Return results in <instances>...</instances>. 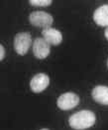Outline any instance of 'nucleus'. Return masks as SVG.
Masks as SVG:
<instances>
[{
	"label": "nucleus",
	"instance_id": "1",
	"mask_svg": "<svg viewBox=\"0 0 108 130\" xmlns=\"http://www.w3.org/2000/svg\"><path fill=\"white\" fill-rule=\"evenodd\" d=\"M96 120L95 114L90 110H80L73 114L68 119V124L76 130H84L94 125Z\"/></svg>",
	"mask_w": 108,
	"mask_h": 130
},
{
	"label": "nucleus",
	"instance_id": "2",
	"mask_svg": "<svg viewBox=\"0 0 108 130\" xmlns=\"http://www.w3.org/2000/svg\"><path fill=\"white\" fill-rule=\"evenodd\" d=\"M32 36L29 32H19L14 37L13 45L16 53L23 56L26 55L32 45Z\"/></svg>",
	"mask_w": 108,
	"mask_h": 130
},
{
	"label": "nucleus",
	"instance_id": "3",
	"mask_svg": "<svg viewBox=\"0 0 108 130\" xmlns=\"http://www.w3.org/2000/svg\"><path fill=\"white\" fill-rule=\"evenodd\" d=\"M29 22L35 27L46 29L52 26L54 18L50 13L45 11H34L29 15Z\"/></svg>",
	"mask_w": 108,
	"mask_h": 130
},
{
	"label": "nucleus",
	"instance_id": "4",
	"mask_svg": "<svg viewBox=\"0 0 108 130\" xmlns=\"http://www.w3.org/2000/svg\"><path fill=\"white\" fill-rule=\"evenodd\" d=\"M78 103H79V97L74 92H65L60 95L57 100V105L62 110H70L77 107Z\"/></svg>",
	"mask_w": 108,
	"mask_h": 130
},
{
	"label": "nucleus",
	"instance_id": "5",
	"mask_svg": "<svg viewBox=\"0 0 108 130\" xmlns=\"http://www.w3.org/2000/svg\"><path fill=\"white\" fill-rule=\"evenodd\" d=\"M51 52V45L43 37H38L33 42V53L38 59H45Z\"/></svg>",
	"mask_w": 108,
	"mask_h": 130
},
{
	"label": "nucleus",
	"instance_id": "6",
	"mask_svg": "<svg viewBox=\"0 0 108 130\" xmlns=\"http://www.w3.org/2000/svg\"><path fill=\"white\" fill-rule=\"evenodd\" d=\"M50 84V77L45 73H38L33 76L30 81V88L35 93L43 92Z\"/></svg>",
	"mask_w": 108,
	"mask_h": 130
},
{
	"label": "nucleus",
	"instance_id": "7",
	"mask_svg": "<svg viewBox=\"0 0 108 130\" xmlns=\"http://www.w3.org/2000/svg\"><path fill=\"white\" fill-rule=\"evenodd\" d=\"M42 35L43 38L46 40L50 45H60L62 41V34L60 30L53 28V27H49L46 29L42 30Z\"/></svg>",
	"mask_w": 108,
	"mask_h": 130
},
{
	"label": "nucleus",
	"instance_id": "8",
	"mask_svg": "<svg viewBox=\"0 0 108 130\" xmlns=\"http://www.w3.org/2000/svg\"><path fill=\"white\" fill-rule=\"evenodd\" d=\"M91 96L93 100L99 104L108 105V86L97 85L91 91Z\"/></svg>",
	"mask_w": 108,
	"mask_h": 130
},
{
	"label": "nucleus",
	"instance_id": "9",
	"mask_svg": "<svg viewBox=\"0 0 108 130\" xmlns=\"http://www.w3.org/2000/svg\"><path fill=\"white\" fill-rule=\"evenodd\" d=\"M93 20L99 26H108V4L98 7L94 11Z\"/></svg>",
	"mask_w": 108,
	"mask_h": 130
},
{
	"label": "nucleus",
	"instance_id": "10",
	"mask_svg": "<svg viewBox=\"0 0 108 130\" xmlns=\"http://www.w3.org/2000/svg\"><path fill=\"white\" fill-rule=\"evenodd\" d=\"M29 3H30V5H32V6L47 7V6H50L53 3V1L52 0H30Z\"/></svg>",
	"mask_w": 108,
	"mask_h": 130
},
{
	"label": "nucleus",
	"instance_id": "11",
	"mask_svg": "<svg viewBox=\"0 0 108 130\" xmlns=\"http://www.w3.org/2000/svg\"><path fill=\"white\" fill-rule=\"evenodd\" d=\"M4 56H5V48H4V46L1 44V45H0V60H1V61L4 59Z\"/></svg>",
	"mask_w": 108,
	"mask_h": 130
},
{
	"label": "nucleus",
	"instance_id": "12",
	"mask_svg": "<svg viewBox=\"0 0 108 130\" xmlns=\"http://www.w3.org/2000/svg\"><path fill=\"white\" fill-rule=\"evenodd\" d=\"M104 36H105V38L108 40V27L105 29V31H104Z\"/></svg>",
	"mask_w": 108,
	"mask_h": 130
},
{
	"label": "nucleus",
	"instance_id": "13",
	"mask_svg": "<svg viewBox=\"0 0 108 130\" xmlns=\"http://www.w3.org/2000/svg\"><path fill=\"white\" fill-rule=\"evenodd\" d=\"M40 130H49V129H47V128H42V129H40Z\"/></svg>",
	"mask_w": 108,
	"mask_h": 130
},
{
	"label": "nucleus",
	"instance_id": "14",
	"mask_svg": "<svg viewBox=\"0 0 108 130\" xmlns=\"http://www.w3.org/2000/svg\"><path fill=\"white\" fill-rule=\"evenodd\" d=\"M107 67H108V59H107Z\"/></svg>",
	"mask_w": 108,
	"mask_h": 130
}]
</instances>
